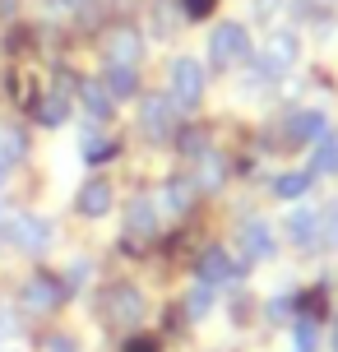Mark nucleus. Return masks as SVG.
Here are the masks:
<instances>
[{
    "mask_svg": "<svg viewBox=\"0 0 338 352\" xmlns=\"http://www.w3.org/2000/svg\"><path fill=\"white\" fill-rule=\"evenodd\" d=\"M250 56V37L241 23H218L214 37H209V60H214L218 70H232V65H241Z\"/></svg>",
    "mask_w": 338,
    "mask_h": 352,
    "instance_id": "1",
    "label": "nucleus"
},
{
    "mask_svg": "<svg viewBox=\"0 0 338 352\" xmlns=\"http://www.w3.org/2000/svg\"><path fill=\"white\" fill-rule=\"evenodd\" d=\"M172 98L181 107H195L204 98V65H199L195 56H181L177 65H172Z\"/></svg>",
    "mask_w": 338,
    "mask_h": 352,
    "instance_id": "2",
    "label": "nucleus"
},
{
    "mask_svg": "<svg viewBox=\"0 0 338 352\" xmlns=\"http://www.w3.org/2000/svg\"><path fill=\"white\" fill-rule=\"evenodd\" d=\"M5 236H10L19 250L37 255V250H47V241H52V223H47V218H33V213H19V218H10V232H5Z\"/></svg>",
    "mask_w": 338,
    "mask_h": 352,
    "instance_id": "3",
    "label": "nucleus"
},
{
    "mask_svg": "<svg viewBox=\"0 0 338 352\" xmlns=\"http://www.w3.org/2000/svg\"><path fill=\"white\" fill-rule=\"evenodd\" d=\"M60 297H65V287L56 278H47V274H33L28 287H23V306H28V311H56Z\"/></svg>",
    "mask_w": 338,
    "mask_h": 352,
    "instance_id": "4",
    "label": "nucleus"
},
{
    "mask_svg": "<svg viewBox=\"0 0 338 352\" xmlns=\"http://www.w3.org/2000/svg\"><path fill=\"white\" fill-rule=\"evenodd\" d=\"M287 135L297 144H315L329 135V121H324V111H292V121H287Z\"/></svg>",
    "mask_w": 338,
    "mask_h": 352,
    "instance_id": "5",
    "label": "nucleus"
},
{
    "mask_svg": "<svg viewBox=\"0 0 338 352\" xmlns=\"http://www.w3.org/2000/svg\"><path fill=\"white\" fill-rule=\"evenodd\" d=\"M232 274H241V269L232 264V255L223 246H209L199 255V283H227Z\"/></svg>",
    "mask_w": 338,
    "mask_h": 352,
    "instance_id": "6",
    "label": "nucleus"
},
{
    "mask_svg": "<svg viewBox=\"0 0 338 352\" xmlns=\"http://www.w3.org/2000/svg\"><path fill=\"white\" fill-rule=\"evenodd\" d=\"M144 135L148 140H167L172 135V107L162 98H144Z\"/></svg>",
    "mask_w": 338,
    "mask_h": 352,
    "instance_id": "7",
    "label": "nucleus"
},
{
    "mask_svg": "<svg viewBox=\"0 0 338 352\" xmlns=\"http://www.w3.org/2000/svg\"><path fill=\"white\" fill-rule=\"evenodd\" d=\"M241 250H246L250 260H269L273 255V228L269 223H246V232H241Z\"/></svg>",
    "mask_w": 338,
    "mask_h": 352,
    "instance_id": "8",
    "label": "nucleus"
},
{
    "mask_svg": "<svg viewBox=\"0 0 338 352\" xmlns=\"http://www.w3.org/2000/svg\"><path fill=\"white\" fill-rule=\"evenodd\" d=\"M297 60V37L292 33H278V37H269L264 42V70L273 74V70H287Z\"/></svg>",
    "mask_w": 338,
    "mask_h": 352,
    "instance_id": "9",
    "label": "nucleus"
},
{
    "mask_svg": "<svg viewBox=\"0 0 338 352\" xmlns=\"http://www.w3.org/2000/svg\"><path fill=\"white\" fill-rule=\"evenodd\" d=\"M79 213H84V218H102V213H111V186L107 181H89V186L79 190Z\"/></svg>",
    "mask_w": 338,
    "mask_h": 352,
    "instance_id": "10",
    "label": "nucleus"
},
{
    "mask_svg": "<svg viewBox=\"0 0 338 352\" xmlns=\"http://www.w3.org/2000/svg\"><path fill=\"white\" fill-rule=\"evenodd\" d=\"M111 316L116 320H125V324H135V320L144 316V297L135 292V287H111Z\"/></svg>",
    "mask_w": 338,
    "mask_h": 352,
    "instance_id": "11",
    "label": "nucleus"
},
{
    "mask_svg": "<svg viewBox=\"0 0 338 352\" xmlns=\"http://www.w3.org/2000/svg\"><path fill=\"white\" fill-rule=\"evenodd\" d=\"M287 232H292V241H297V246H315V241H320V213L297 209L292 218H287Z\"/></svg>",
    "mask_w": 338,
    "mask_h": 352,
    "instance_id": "12",
    "label": "nucleus"
},
{
    "mask_svg": "<svg viewBox=\"0 0 338 352\" xmlns=\"http://www.w3.org/2000/svg\"><path fill=\"white\" fill-rule=\"evenodd\" d=\"M311 176H334L338 172V135H324V140H315V158H311V167H306Z\"/></svg>",
    "mask_w": 338,
    "mask_h": 352,
    "instance_id": "13",
    "label": "nucleus"
},
{
    "mask_svg": "<svg viewBox=\"0 0 338 352\" xmlns=\"http://www.w3.org/2000/svg\"><path fill=\"white\" fill-rule=\"evenodd\" d=\"M116 153H121V140H107V135H98V130H89V135H84V162L102 167V162H111Z\"/></svg>",
    "mask_w": 338,
    "mask_h": 352,
    "instance_id": "14",
    "label": "nucleus"
},
{
    "mask_svg": "<svg viewBox=\"0 0 338 352\" xmlns=\"http://www.w3.org/2000/svg\"><path fill=\"white\" fill-rule=\"evenodd\" d=\"M311 181H315L311 172H283V176H273V195L278 199H302L311 190Z\"/></svg>",
    "mask_w": 338,
    "mask_h": 352,
    "instance_id": "15",
    "label": "nucleus"
},
{
    "mask_svg": "<svg viewBox=\"0 0 338 352\" xmlns=\"http://www.w3.org/2000/svg\"><path fill=\"white\" fill-rule=\"evenodd\" d=\"M107 93L111 98H135V93H139L135 65H107Z\"/></svg>",
    "mask_w": 338,
    "mask_h": 352,
    "instance_id": "16",
    "label": "nucleus"
},
{
    "mask_svg": "<svg viewBox=\"0 0 338 352\" xmlns=\"http://www.w3.org/2000/svg\"><path fill=\"white\" fill-rule=\"evenodd\" d=\"M135 60H139V37L116 33L111 37V65H135Z\"/></svg>",
    "mask_w": 338,
    "mask_h": 352,
    "instance_id": "17",
    "label": "nucleus"
},
{
    "mask_svg": "<svg viewBox=\"0 0 338 352\" xmlns=\"http://www.w3.org/2000/svg\"><path fill=\"white\" fill-rule=\"evenodd\" d=\"M84 107L93 111V121H107L111 116V98L102 93V84H84Z\"/></svg>",
    "mask_w": 338,
    "mask_h": 352,
    "instance_id": "18",
    "label": "nucleus"
},
{
    "mask_svg": "<svg viewBox=\"0 0 338 352\" xmlns=\"http://www.w3.org/2000/svg\"><path fill=\"white\" fill-rule=\"evenodd\" d=\"M65 111H70V102H65L60 93H52V98H42V107H37V116H42V125H60V121H65Z\"/></svg>",
    "mask_w": 338,
    "mask_h": 352,
    "instance_id": "19",
    "label": "nucleus"
},
{
    "mask_svg": "<svg viewBox=\"0 0 338 352\" xmlns=\"http://www.w3.org/2000/svg\"><path fill=\"white\" fill-rule=\"evenodd\" d=\"M130 228L139 232V236L153 232V209H148V199H135V204H130Z\"/></svg>",
    "mask_w": 338,
    "mask_h": 352,
    "instance_id": "20",
    "label": "nucleus"
},
{
    "mask_svg": "<svg viewBox=\"0 0 338 352\" xmlns=\"http://www.w3.org/2000/svg\"><path fill=\"white\" fill-rule=\"evenodd\" d=\"M209 306H214V297H209V283H204V287H195V292L185 297V311H190L195 320H204V316H209Z\"/></svg>",
    "mask_w": 338,
    "mask_h": 352,
    "instance_id": "21",
    "label": "nucleus"
},
{
    "mask_svg": "<svg viewBox=\"0 0 338 352\" xmlns=\"http://www.w3.org/2000/svg\"><path fill=\"white\" fill-rule=\"evenodd\" d=\"M315 338H320L315 320H297V348H302V352H315Z\"/></svg>",
    "mask_w": 338,
    "mask_h": 352,
    "instance_id": "22",
    "label": "nucleus"
},
{
    "mask_svg": "<svg viewBox=\"0 0 338 352\" xmlns=\"http://www.w3.org/2000/svg\"><path fill=\"white\" fill-rule=\"evenodd\" d=\"M190 190H195L190 181H172V186H167V204H172V209H185V204H190Z\"/></svg>",
    "mask_w": 338,
    "mask_h": 352,
    "instance_id": "23",
    "label": "nucleus"
},
{
    "mask_svg": "<svg viewBox=\"0 0 338 352\" xmlns=\"http://www.w3.org/2000/svg\"><path fill=\"white\" fill-rule=\"evenodd\" d=\"M218 0H181V10H185V19H209L214 14Z\"/></svg>",
    "mask_w": 338,
    "mask_h": 352,
    "instance_id": "24",
    "label": "nucleus"
},
{
    "mask_svg": "<svg viewBox=\"0 0 338 352\" xmlns=\"http://www.w3.org/2000/svg\"><path fill=\"white\" fill-rule=\"evenodd\" d=\"M121 352H162V348H158V338H144V334H139V338H130Z\"/></svg>",
    "mask_w": 338,
    "mask_h": 352,
    "instance_id": "25",
    "label": "nucleus"
},
{
    "mask_svg": "<svg viewBox=\"0 0 338 352\" xmlns=\"http://www.w3.org/2000/svg\"><path fill=\"white\" fill-rule=\"evenodd\" d=\"M47 352H79V343H74V338H65V334H56L52 343H47Z\"/></svg>",
    "mask_w": 338,
    "mask_h": 352,
    "instance_id": "26",
    "label": "nucleus"
},
{
    "mask_svg": "<svg viewBox=\"0 0 338 352\" xmlns=\"http://www.w3.org/2000/svg\"><path fill=\"white\" fill-rule=\"evenodd\" d=\"M273 10H278V0H255V14H264V19H269Z\"/></svg>",
    "mask_w": 338,
    "mask_h": 352,
    "instance_id": "27",
    "label": "nucleus"
},
{
    "mask_svg": "<svg viewBox=\"0 0 338 352\" xmlns=\"http://www.w3.org/2000/svg\"><path fill=\"white\" fill-rule=\"evenodd\" d=\"M60 5H65V10H79V5H84V0H60Z\"/></svg>",
    "mask_w": 338,
    "mask_h": 352,
    "instance_id": "28",
    "label": "nucleus"
},
{
    "mask_svg": "<svg viewBox=\"0 0 338 352\" xmlns=\"http://www.w3.org/2000/svg\"><path fill=\"white\" fill-rule=\"evenodd\" d=\"M0 181H5V153H0Z\"/></svg>",
    "mask_w": 338,
    "mask_h": 352,
    "instance_id": "29",
    "label": "nucleus"
}]
</instances>
